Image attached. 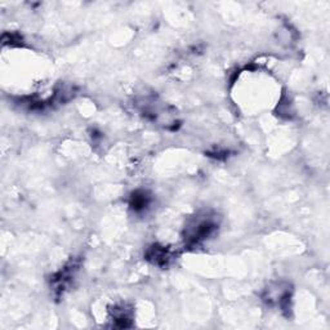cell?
Instances as JSON below:
<instances>
[{
	"label": "cell",
	"mask_w": 330,
	"mask_h": 330,
	"mask_svg": "<svg viewBox=\"0 0 330 330\" xmlns=\"http://www.w3.org/2000/svg\"><path fill=\"white\" fill-rule=\"evenodd\" d=\"M218 228V223L214 217L209 214L197 215L186 228L185 240L190 245L199 244L210 236Z\"/></svg>",
	"instance_id": "cell-1"
},
{
	"label": "cell",
	"mask_w": 330,
	"mask_h": 330,
	"mask_svg": "<svg viewBox=\"0 0 330 330\" xmlns=\"http://www.w3.org/2000/svg\"><path fill=\"white\" fill-rule=\"evenodd\" d=\"M172 258L170 252L163 247H152L148 252V259L156 265H167L168 260Z\"/></svg>",
	"instance_id": "cell-2"
},
{
	"label": "cell",
	"mask_w": 330,
	"mask_h": 330,
	"mask_svg": "<svg viewBox=\"0 0 330 330\" xmlns=\"http://www.w3.org/2000/svg\"><path fill=\"white\" fill-rule=\"evenodd\" d=\"M148 204L147 202V196L145 195V193H142V195L138 196L137 193H136L135 196H133V202H131V207L135 208V210H140V209H143V208H146V205Z\"/></svg>",
	"instance_id": "cell-3"
}]
</instances>
